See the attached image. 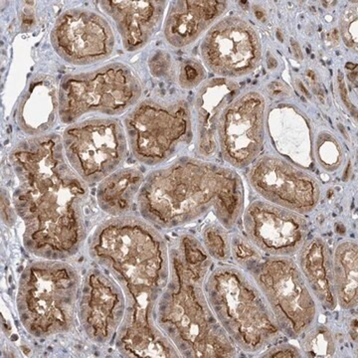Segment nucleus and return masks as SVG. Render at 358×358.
<instances>
[{"label":"nucleus","mask_w":358,"mask_h":358,"mask_svg":"<svg viewBox=\"0 0 358 358\" xmlns=\"http://www.w3.org/2000/svg\"><path fill=\"white\" fill-rule=\"evenodd\" d=\"M89 254L121 287L126 313L115 346L124 357H180L155 322L169 277L164 238L147 220L127 215L105 221L90 238Z\"/></svg>","instance_id":"obj_1"},{"label":"nucleus","mask_w":358,"mask_h":358,"mask_svg":"<svg viewBox=\"0 0 358 358\" xmlns=\"http://www.w3.org/2000/svg\"><path fill=\"white\" fill-rule=\"evenodd\" d=\"M9 160L20 180L13 204L24 223L25 249L49 260L74 256L87 236L89 188L68 164L62 138L31 136L13 148Z\"/></svg>","instance_id":"obj_2"},{"label":"nucleus","mask_w":358,"mask_h":358,"mask_svg":"<svg viewBox=\"0 0 358 358\" xmlns=\"http://www.w3.org/2000/svg\"><path fill=\"white\" fill-rule=\"evenodd\" d=\"M244 185L228 167L193 157H181L155 169L138 196L141 215L155 227L173 229L213 211L231 229L244 209Z\"/></svg>","instance_id":"obj_3"},{"label":"nucleus","mask_w":358,"mask_h":358,"mask_svg":"<svg viewBox=\"0 0 358 358\" xmlns=\"http://www.w3.org/2000/svg\"><path fill=\"white\" fill-rule=\"evenodd\" d=\"M169 251V277L155 308V322L183 357H234L237 348L219 324L204 285L212 259L190 234Z\"/></svg>","instance_id":"obj_4"},{"label":"nucleus","mask_w":358,"mask_h":358,"mask_svg":"<svg viewBox=\"0 0 358 358\" xmlns=\"http://www.w3.org/2000/svg\"><path fill=\"white\" fill-rule=\"evenodd\" d=\"M204 289L216 319L237 348L258 353L285 336L262 292L242 268H214Z\"/></svg>","instance_id":"obj_5"},{"label":"nucleus","mask_w":358,"mask_h":358,"mask_svg":"<svg viewBox=\"0 0 358 358\" xmlns=\"http://www.w3.org/2000/svg\"><path fill=\"white\" fill-rule=\"evenodd\" d=\"M81 278L60 260H40L21 273L16 307L23 327L34 338L68 333L76 320Z\"/></svg>","instance_id":"obj_6"},{"label":"nucleus","mask_w":358,"mask_h":358,"mask_svg":"<svg viewBox=\"0 0 358 358\" xmlns=\"http://www.w3.org/2000/svg\"><path fill=\"white\" fill-rule=\"evenodd\" d=\"M141 92L140 78L122 63L65 75L59 88V115L72 124L91 113L122 115L138 102Z\"/></svg>","instance_id":"obj_7"},{"label":"nucleus","mask_w":358,"mask_h":358,"mask_svg":"<svg viewBox=\"0 0 358 358\" xmlns=\"http://www.w3.org/2000/svg\"><path fill=\"white\" fill-rule=\"evenodd\" d=\"M124 131L134 157L141 164H164L193 138L192 115L185 100H145L124 117Z\"/></svg>","instance_id":"obj_8"},{"label":"nucleus","mask_w":358,"mask_h":358,"mask_svg":"<svg viewBox=\"0 0 358 358\" xmlns=\"http://www.w3.org/2000/svg\"><path fill=\"white\" fill-rule=\"evenodd\" d=\"M247 273L262 292L285 336L301 338L315 326L319 303L291 257H263Z\"/></svg>","instance_id":"obj_9"},{"label":"nucleus","mask_w":358,"mask_h":358,"mask_svg":"<svg viewBox=\"0 0 358 358\" xmlns=\"http://www.w3.org/2000/svg\"><path fill=\"white\" fill-rule=\"evenodd\" d=\"M66 157L87 183L101 182L128 155V138L119 120L96 117L70 124L62 136Z\"/></svg>","instance_id":"obj_10"},{"label":"nucleus","mask_w":358,"mask_h":358,"mask_svg":"<svg viewBox=\"0 0 358 358\" xmlns=\"http://www.w3.org/2000/svg\"><path fill=\"white\" fill-rule=\"evenodd\" d=\"M200 50L205 66L226 79L250 74L262 59L258 32L239 16H227L212 26Z\"/></svg>","instance_id":"obj_11"},{"label":"nucleus","mask_w":358,"mask_h":358,"mask_svg":"<svg viewBox=\"0 0 358 358\" xmlns=\"http://www.w3.org/2000/svg\"><path fill=\"white\" fill-rule=\"evenodd\" d=\"M54 50L69 64L83 66L103 62L112 56L114 31L100 14L72 8L59 16L51 31Z\"/></svg>","instance_id":"obj_12"},{"label":"nucleus","mask_w":358,"mask_h":358,"mask_svg":"<svg viewBox=\"0 0 358 358\" xmlns=\"http://www.w3.org/2000/svg\"><path fill=\"white\" fill-rule=\"evenodd\" d=\"M266 101L259 92L235 99L223 110L217 126V143L230 166L244 169L262 152L265 134Z\"/></svg>","instance_id":"obj_13"},{"label":"nucleus","mask_w":358,"mask_h":358,"mask_svg":"<svg viewBox=\"0 0 358 358\" xmlns=\"http://www.w3.org/2000/svg\"><path fill=\"white\" fill-rule=\"evenodd\" d=\"M248 179L264 199L301 215L319 204L320 185L315 176L281 157L266 155L257 159Z\"/></svg>","instance_id":"obj_14"},{"label":"nucleus","mask_w":358,"mask_h":358,"mask_svg":"<svg viewBox=\"0 0 358 358\" xmlns=\"http://www.w3.org/2000/svg\"><path fill=\"white\" fill-rule=\"evenodd\" d=\"M243 226L246 237L268 256L296 255L308 236L305 216L261 200L247 207Z\"/></svg>","instance_id":"obj_15"},{"label":"nucleus","mask_w":358,"mask_h":358,"mask_svg":"<svg viewBox=\"0 0 358 358\" xmlns=\"http://www.w3.org/2000/svg\"><path fill=\"white\" fill-rule=\"evenodd\" d=\"M78 317L93 343L105 345L117 336L126 313L124 292L100 268L85 275L78 300Z\"/></svg>","instance_id":"obj_16"},{"label":"nucleus","mask_w":358,"mask_h":358,"mask_svg":"<svg viewBox=\"0 0 358 358\" xmlns=\"http://www.w3.org/2000/svg\"><path fill=\"white\" fill-rule=\"evenodd\" d=\"M239 85L226 78H214L201 85L195 96V150L210 159L217 152V126L223 110L239 95Z\"/></svg>","instance_id":"obj_17"},{"label":"nucleus","mask_w":358,"mask_h":358,"mask_svg":"<svg viewBox=\"0 0 358 358\" xmlns=\"http://www.w3.org/2000/svg\"><path fill=\"white\" fill-rule=\"evenodd\" d=\"M166 1H101L103 13L110 16L129 52L145 46L162 25Z\"/></svg>","instance_id":"obj_18"},{"label":"nucleus","mask_w":358,"mask_h":358,"mask_svg":"<svg viewBox=\"0 0 358 358\" xmlns=\"http://www.w3.org/2000/svg\"><path fill=\"white\" fill-rule=\"evenodd\" d=\"M227 1H174L169 7L164 37L176 48H182L196 41L227 8Z\"/></svg>","instance_id":"obj_19"},{"label":"nucleus","mask_w":358,"mask_h":358,"mask_svg":"<svg viewBox=\"0 0 358 358\" xmlns=\"http://www.w3.org/2000/svg\"><path fill=\"white\" fill-rule=\"evenodd\" d=\"M58 115L59 91L55 79L49 75H37L28 84L18 103V128L28 136H44L53 128Z\"/></svg>","instance_id":"obj_20"},{"label":"nucleus","mask_w":358,"mask_h":358,"mask_svg":"<svg viewBox=\"0 0 358 358\" xmlns=\"http://www.w3.org/2000/svg\"><path fill=\"white\" fill-rule=\"evenodd\" d=\"M299 268L317 303L327 310L338 307L334 281L333 253L322 238L307 240L298 252Z\"/></svg>","instance_id":"obj_21"},{"label":"nucleus","mask_w":358,"mask_h":358,"mask_svg":"<svg viewBox=\"0 0 358 358\" xmlns=\"http://www.w3.org/2000/svg\"><path fill=\"white\" fill-rule=\"evenodd\" d=\"M145 179L143 173L136 169H122L110 173L96 189L99 206L115 217L128 215L138 201Z\"/></svg>","instance_id":"obj_22"},{"label":"nucleus","mask_w":358,"mask_h":358,"mask_svg":"<svg viewBox=\"0 0 358 358\" xmlns=\"http://www.w3.org/2000/svg\"><path fill=\"white\" fill-rule=\"evenodd\" d=\"M334 281L338 305L343 310L357 307V243L346 240L338 245L333 254Z\"/></svg>","instance_id":"obj_23"},{"label":"nucleus","mask_w":358,"mask_h":358,"mask_svg":"<svg viewBox=\"0 0 358 358\" xmlns=\"http://www.w3.org/2000/svg\"><path fill=\"white\" fill-rule=\"evenodd\" d=\"M301 336V352L307 357H329L336 352V341L327 327L313 326Z\"/></svg>","instance_id":"obj_24"},{"label":"nucleus","mask_w":358,"mask_h":358,"mask_svg":"<svg viewBox=\"0 0 358 358\" xmlns=\"http://www.w3.org/2000/svg\"><path fill=\"white\" fill-rule=\"evenodd\" d=\"M202 245L212 260L226 262L231 257V238L221 223H211L202 230Z\"/></svg>","instance_id":"obj_25"},{"label":"nucleus","mask_w":358,"mask_h":358,"mask_svg":"<svg viewBox=\"0 0 358 358\" xmlns=\"http://www.w3.org/2000/svg\"><path fill=\"white\" fill-rule=\"evenodd\" d=\"M315 154L324 171L334 173L343 162V150L338 141L329 133H322L315 143Z\"/></svg>","instance_id":"obj_26"},{"label":"nucleus","mask_w":358,"mask_h":358,"mask_svg":"<svg viewBox=\"0 0 358 358\" xmlns=\"http://www.w3.org/2000/svg\"><path fill=\"white\" fill-rule=\"evenodd\" d=\"M231 255L245 272H249L263 258L262 252L247 237L234 235L231 238Z\"/></svg>","instance_id":"obj_27"},{"label":"nucleus","mask_w":358,"mask_h":358,"mask_svg":"<svg viewBox=\"0 0 358 358\" xmlns=\"http://www.w3.org/2000/svg\"><path fill=\"white\" fill-rule=\"evenodd\" d=\"M206 72L196 59H186L180 65L178 81L182 88L192 89L203 81Z\"/></svg>","instance_id":"obj_28"},{"label":"nucleus","mask_w":358,"mask_h":358,"mask_svg":"<svg viewBox=\"0 0 358 358\" xmlns=\"http://www.w3.org/2000/svg\"><path fill=\"white\" fill-rule=\"evenodd\" d=\"M341 36L345 45L357 51V6H350L343 13L341 22Z\"/></svg>","instance_id":"obj_29"},{"label":"nucleus","mask_w":358,"mask_h":358,"mask_svg":"<svg viewBox=\"0 0 358 358\" xmlns=\"http://www.w3.org/2000/svg\"><path fill=\"white\" fill-rule=\"evenodd\" d=\"M261 357H303V352L294 345H279L270 346Z\"/></svg>","instance_id":"obj_30"},{"label":"nucleus","mask_w":358,"mask_h":358,"mask_svg":"<svg viewBox=\"0 0 358 358\" xmlns=\"http://www.w3.org/2000/svg\"><path fill=\"white\" fill-rule=\"evenodd\" d=\"M169 60H171L169 56L166 53H162V52L154 56L150 65V70L155 76H162L166 74V71L169 69V64H171Z\"/></svg>","instance_id":"obj_31"},{"label":"nucleus","mask_w":358,"mask_h":358,"mask_svg":"<svg viewBox=\"0 0 358 358\" xmlns=\"http://www.w3.org/2000/svg\"><path fill=\"white\" fill-rule=\"evenodd\" d=\"M1 199L2 218H3V221L6 222V225H13L14 221H15V217H14L13 208H11L10 201L7 199L6 195L3 194H2Z\"/></svg>","instance_id":"obj_32"},{"label":"nucleus","mask_w":358,"mask_h":358,"mask_svg":"<svg viewBox=\"0 0 358 358\" xmlns=\"http://www.w3.org/2000/svg\"><path fill=\"white\" fill-rule=\"evenodd\" d=\"M268 93L275 98H284L289 95V90L286 84L281 83V82H273L268 84Z\"/></svg>","instance_id":"obj_33"},{"label":"nucleus","mask_w":358,"mask_h":358,"mask_svg":"<svg viewBox=\"0 0 358 358\" xmlns=\"http://www.w3.org/2000/svg\"><path fill=\"white\" fill-rule=\"evenodd\" d=\"M338 83H339V91H341V98L345 101V105L348 106V109H352V105L348 101V93H346V87L345 85V77H343V73H338Z\"/></svg>","instance_id":"obj_34"},{"label":"nucleus","mask_w":358,"mask_h":358,"mask_svg":"<svg viewBox=\"0 0 358 358\" xmlns=\"http://www.w3.org/2000/svg\"><path fill=\"white\" fill-rule=\"evenodd\" d=\"M292 47H293L294 54H296V58L303 59V53H301V47L299 46V44L296 43V41H294V39L291 40Z\"/></svg>","instance_id":"obj_35"},{"label":"nucleus","mask_w":358,"mask_h":358,"mask_svg":"<svg viewBox=\"0 0 358 358\" xmlns=\"http://www.w3.org/2000/svg\"><path fill=\"white\" fill-rule=\"evenodd\" d=\"M254 13H255L257 18L261 21L266 20V14L264 13V10L261 7L255 6L254 7Z\"/></svg>","instance_id":"obj_36"},{"label":"nucleus","mask_w":358,"mask_h":358,"mask_svg":"<svg viewBox=\"0 0 358 358\" xmlns=\"http://www.w3.org/2000/svg\"><path fill=\"white\" fill-rule=\"evenodd\" d=\"M278 63L277 60H275V57H273V56L268 55V67L270 68V69H275V67H277Z\"/></svg>","instance_id":"obj_37"},{"label":"nucleus","mask_w":358,"mask_h":358,"mask_svg":"<svg viewBox=\"0 0 358 358\" xmlns=\"http://www.w3.org/2000/svg\"><path fill=\"white\" fill-rule=\"evenodd\" d=\"M299 86L301 87V91H303V93L305 94L306 96H308V98H310V94H308V92L307 91V90L305 89V87H303V85L301 83H299Z\"/></svg>","instance_id":"obj_38"},{"label":"nucleus","mask_w":358,"mask_h":358,"mask_svg":"<svg viewBox=\"0 0 358 358\" xmlns=\"http://www.w3.org/2000/svg\"><path fill=\"white\" fill-rule=\"evenodd\" d=\"M278 38L280 39V41H284V38H282V34L280 32H278Z\"/></svg>","instance_id":"obj_39"}]
</instances>
